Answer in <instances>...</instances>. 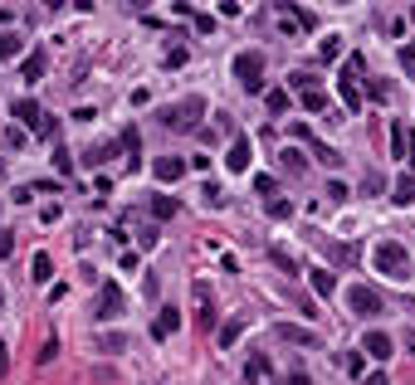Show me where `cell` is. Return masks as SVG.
<instances>
[{
	"label": "cell",
	"mask_w": 415,
	"mask_h": 385,
	"mask_svg": "<svg viewBox=\"0 0 415 385\" xmlns=\"http://www.w3.org/2000/svg\"><path fill=\"white\" fill-rule=\"evenodd\" d=\"M240 332H244V322H240V317H235V322H225V327H220V346H235V342H240Z\"/></svg>",
	"instance_id": "d6986e66"
},
{
	"label": "cell",
	"mask_w": 415,
	"mask_h": 385,
	"mask_svg": "<svg viewBox=\"0 0 415 385\" xmlns=\"http://www.w3.org/2000/svg\"><path fill=\"white\" fill-rule=\"evenodd\" d=\"M123 146H127V156H132V166H137V127H127V132H123Z\"/></svg>",
	"instance_id": "4dcf8cb0"
},
{
	"label": "cell",
	"mask_w": 415,
	"mask_h": 385,
	"mask_svg": "<svg viewBox=\"0 0 415 385\" xmlns=\"http://www.w3.org/2000/svg\"><path fill=\"white\" fill-rule=\"evenodd\" d=\"M269 380H274L269 351H249V361H244V385H269Z\"/></svg>",
	"instance_id": "9c48e42d"
},
{
	"label": "cell",
	"mask_w": 415,
	"mask_h": 385,
	"mask_svg": "<svg viewBox=\"0 0 415 385\" xmlns=\"http://www.w3.org/2000/svg\"><path fill=\"white\" fill-rule=\"evenodd\" d=\"M342 302H347V312H352V317H367V322H372V317H381V293H376L372 283H352V288L342 293Z\"/></svg>",
	"instance_id": "277c9868"
},
{
	"label": "cell",
	"mask_w": 415,
	"mask_h": 385,
	"mask_svg": "<svg viewBox=\"0 0 415 385\" xmlns=\"http://www.w3.org/2000/svg\"><path fill=\"white\" fill-rule=\"evenodd\" d=\"M269 258H274L284 273H298V263H293V254H288V249H269Z\"/></svg>",
	"instance_id": "484cf974"
},
{
	"label": "cell",
	"mask_w": 415,
	"mask_h": 385,
	"mask_svg": "<svg viewBox=\"0 0 415 385\" xmlns=\"http://www.w3.org/2000/svg\"><path fill=\"white\" fill-rule=\"evenodd\" d=\"M288 83H293L298 93H308V88H318V83H313V78H308V74H288Z\"/></svg>",
	"instance_id": "1f68e13d"
},
{
	"label": "cell",
	"mask_w": 415,
	"mask_h": 385,
	"mask_svg": "<svg viewBox=\"0 0 415 385\" xmlns=\"http://www.w3.org/2000/svg\"><path fill=\"white\" fill-rule=\"evenodd\" d=\"M347 371H352V375L367 371V356H361V346H357V351H347Z\"/></svg>",
	"instance_id": "83f0119b"
},
{
	"label": "cell",
	"mask_w": 415,
	"mask_h": 385,
	"mask_svg": "<svg viewBox=\"0 0 415 385\" xmlns=\"http://www.w3.org/2000/svg\"><path fill=\"white\" fill-rule=\"evenodd\" d=\"M25 78H30V83L44 78V54H30V59H25Z\"/></svg>",
	"instance_id": "ffe728a7"
},
{
	"label": "cell",
	"mask_w": 415,
	"mask_h": 385,
	"mask_svg": "<svg viewBox=\"0 0 415 385\" xmlns=\"http://www.w3.org/2000/svg\"><path fill=\"white\" fill-rule=\"evenodd\" d=\"M337 54H342V39L328 34V39H323V59H337Z\"/></svg>",
	"instance_id": "f546056e"
},
{
	"label": "cell",
	"mask_w": 415,
	"mask_h": 385,
	"mask_svg": "<svg viewBox=\"0 0 415 385\" xmlns=\"http://www.w3.org/2000/svg\"><path fill=\"white\" fill-rule=\"evenodd\" d=\"M284 171H288V176L303 171V156H298V151H284Z\"/></svg>",
	"instance_id": "f1b7e54d"
},
{
	"label": "cell",
	"mask_w": 415,
	"mask_h": 385,
	"mask_svg": "<svg viewBox=\"0 0 415 385\" xmlns=\"http://www.w3.org/2000/svg\"><path fill=\"white\" fill-rule=\"evenodd\" d=\"M372 263H376V273H386L391 283H405L410 278V254H405V244H396V239H381L376 249H372Z\"/></svg>",
	"instance_id": "6da1fadb"
},
{
	"label": "cell",
	"mask_w": 415,
	"mask_h": 385,
	"mask_svg": "<svg viewBox=\"0 0 415 385\" xmlns=\"http://www.w3.org/2000/svg\"><path fill=\"white\" fill-rule=\"evenodd\" d=\"M274 342H288V346H303V351H323L313 327H293V322H279L274 327Z\"/></svg>",
	"instance_id": "8992f818"
},
{
	"label": "cell",
	"mask_w": 415,
	"mask_h": 385,
	"mask_svg": "<svg viewBox=\"0 0 415 385\" xmlns=\"http://www.w3.org/2000/svg\"><path fill=\"white\" fill-rule=\"evenodd\" d=\"M367 385H391V380H386V375L376 371V375H367Z\"/></svg>",
	"instance_id": "f35d334b"
},
{
	"label": "cell",
	"mask_w": 415,
	"mask_h": 385,
	"mask_svg": "<svg viewBox=\"0 0 415 385\" xmlns=\"http://www.w3.org/2000/svg\"><path fill=\"white\" fill-rule=\"evenodd\" d=\"M181 327V307H162V317H157V327H151V337H171Z\"/></svg>",
	"instance_id": "7c38bea8"
},
{
	"label": "cell",
	"mask_w": 415,
	"mask_h": 385,
	"mask_svg": "<svg viewBox=\"0 0 415 385\" xmlns=\"http://www.w3.org/2000/svg\"><path fill=\"white\" fill-rule=\"evenodd\" d=\"M230 74L240 78L244 93H259V88H264V54H259V49L235 54V59H230Z\"/></svg>",
	"instance_id": "7a4b0ae2"
},
{
	"label": "cell",
	"mask_w": 415,
	"mask_h": 385,
	"mask_svg": "<svg viewBox=\"0 0 415 385\" xmlns=\"http://www.w3.org/2000/svg\"><path fill=\"white\" fill-rule=\"evenodd\" d=\"M303 107H308V113H323V107H328V98H323L318 88H308V93H303Z\"/></svg>",
	"instance_id": "cb8c5ba5"
},
{
	"label": "cell",
	"mask_w": 415,
	"mask_h": 385,
	"mask_svg": "<svg viewBox=\"0 0 415 385\" xmlns=\"http://www.w3.org/2000/svg\"><path fill=\"white\" fill-rule=\"evenodd\" d=\"M264 102H269V113L279 118V113H288V102H293V98H288V88H274V93H269Z\"/></svg>",
	"instance_id": "ac0fdd59"
},
{
	"label": "cell",
	"mask_w": 415,
	"mask_h": 385,
	"mask_svg": "<svg viewBox=\"0 0 415 385\" xmlns=\"http://www.w3.org/2000/svg\"><path fill=\"white\" fill-rule=\"evenodd\" d=\"M10 249H15V234H10V230H0V258H10Z\"/></svg>",
	"instance_id": "d6a6232c"
},
{
	"label": "cell",
	"mask_w": 415,
	"mask_h": 385,
	"mask_svg": "<svg viewBox=\"0 0 415 385\" xmlns=\"http://www.w3.org/2000/svg\"><path fill=\"white\" fill-rule=\"evenodd\" d=\"M6 366H10V356H6V342H0V375H6Z\"/></svg>",
	"instance_id": "ab89813d"
},
{
	"label": "cell",
	"mask_w": 415,
	"mask_h": 385,
	"mask_svg": "<svg viewBox=\"0 0 415 385\" xmlns=\"http://www.w3.org/2000/svg\"><path fill=\"white\" fill-rule=\"evenodd\" d=\"M151 214H157V219H171V214H176V200H171V195H157V200H151Z\"/></svg>",
	"instance_id": "44dd1931"
},
{
	"label": "cell",
	"mask_w": 415,
	"mask_h": 385,
	"mask_svg": "<svg viewBox=\"0 0 415 385\" xmlns=\"http://www.w3.org/2000/svg\"><path fill=\"white\" fill-rule=\"evenodd\" d=\"M361 351H367V356H376V361H391L396 342H391L386 332H367V337H361Z\"/></svg>",
	"instance_id": "8fae6325"
},
{
	"label": "cell",
	"mask_w": 415,
	"mask_h": 385,
	"mask_svg": "<svg viewBox=\"0 0 415 385\" xmlns=\"http://www.w3.org/2000/svg\"><path fill=\"white\" fill-rule=\"evenodd\" d=\"M191 20H195V30H200V34H211V30H215V20H211V15H195V10H191Z\"/></svg>",
	"instance_id": "836d02e7"
},
{
	"label": "cell",
	"mask_w": 415,
	"mask_h": 385,
	"mask_svg": "<svg viewBox=\"0 0 415 385\" xmlns=\"http://www.w3.org/2000/svg\"><path fill=\"white\" fill-rule=\"evenodd\" d=\"M410 15H415V10H410Z\"/></svg>",
	"instance_id": "7bdbcfd3"
},
{
	"label": "cell",
	"mask_w": 415,
	"mask_h": 385,
	"mask_svg": "<svg viewBox=\"0 0 415 385\" xmlns=\"http://www.w3.org/2000/svg\"><path fill=\"white\" fill-rule=\"evenodd\" d=\"M391 200H396V205H415V176H401L396 190H391Z\"/></svg>",
	"instance_id": "2e32d148"
},
{
	"label": "cell",
	"mask_w": 415,
	"mask_h": 385,
	"mask_svg": "<svg viewBox=\"0 0 415 385\" xmlns=\"http://www.w3.org/2000/svg\"><path fill=\"white\" fill-rule=\"evenodd\" d=\"M98 351L123 356V351H127V337H123V332H103V337H98Z\"/></svg>",
	"instance_id": "9a60e30c"
},
{
	"label": "cell",
	"mask_w": 415,
	"mask_h": 385,
	"mask_svg": "<svg viewBox=\"0 0 415 385\" xmlns=\"http://www.w3.org/2000/svg\"><path fill=\"white\" fill-rule=\"evenodd\" d=\"M186 166H191V161H181V156H157V161H151V176H157V181H181L186 176Z\"/></svg>",
	"instance_id": "30bf717a"
},
{
	"label": "cell",
	"mask_w": 415,
	"mask_h": 385,
	"mask_svg": "<svg viewBox=\"0 0 415 385\" xmlns=\"http://www.w3.org/2000/svg\"><path fill=\"white\" fill-rule=\"evenodd\" d=\"M44 6H49V10H59V6H64V0H44Z\"/></svg>",
	"instance_id": "b9f144b4"
},
{
	"label": "cell",
	"mask_w": 415,
	"mask_h": 385,
	"mask_svg": "<svg viewBox=\"0 0 415 385\" xmlns=\"http://www.w3.org/2000/svg\"><path fill=\"white\" fill-rule=\"evenodd\" d=\"M249 161H254L249 137H244V132H235V137H230V146H225V166H230L235 176H244V171H249Z\"/></svg>",
	"instance_id": "ba28073f"
},
{
	"label": "cell",
	"mask_w": 415,
	"mask_h": 385,
	"mask_svg": "<svg viewBox=\"0 0 415 385\" xmlns=\"http://www.w3.org/2000/svg\"><path fill=\"white\" fill-rule=\"evenodd\" d=\"M181 64H186V49H181V44H176V49H171V54H167V69H181Z\"/></svg>",
	"instance_id": "e575fe53"
},
{
	"label": "cell",
	"mask_w": 415,
	"mask_h": 385,
	"mask_svg": "<svg viewBox=\"0 0 415 385\" xmlns=\"http://www.w3.org/2000/svg\"><path fill=\"white\" fill-rule=\"evenodd\" d=\"M405 137H410V132H405L401 122H391V156H405Z\"/></svg>",
	"instance_id": "7402d4cb"
},
{
	"label": "cell",
	"mask_w": 415,
	"mask_h": 385,
	"mask_svg": "<svg viewBox=\"0 0 415 385\" xmlns=\"http://www.w3.org/2000/svg\"><path fill=\"white\" fill-rule=\"evenodd\" d=\"M25 44L15 39V34H0V59H15V54H20Z\"/></svg>",
	"instance_id": "d4e9b609"
},
{
	"label": "cell",
	"mask_w": 415,
	"mask_h": 385,
	"mask_svg": "<svg viewBox=\"0 0 415 385\" xmlns=\"http://www.w3.org/2000/svg\"><path fill=\"white\" fill-rule=\"evenodd\" d=\"M401 69H405V74L415 78V49H401Z\"/></svg>",
	"instance_id": "d590c367"
},
{
	"label": "cell",
	"mask_w": 415,
	"mask_h": 385,
	"mask_svg": "<svg viewBox=\"0 0 415 385\" xmlns=\"http://www.w3.org/2000/svg\"><path fill=\"white\" fill-rule=\"evenodd\" d=\"M313 156L323 161V166H342V156H337L332 146H323V142H313Z\"/></svg>",
	"instance_id": "603a6c76"
},
{
	"label": "cell",
	"mask_w": 415,
	"mask_h": 385,
	"mask_svg": "<svg viewBox=\"0 0 415 385\" xmlns=\"http://www.w3.org/2000/svg\"><path fill=\"white\" fill-rule=\"evenodd\" d=\"M405 161L415 166V137H405Z\"/></svg>",
	"instance_id": "74e56055"
},
{
	"label": "cell",
	"mask_w": 415,
	"mask_h": 385,
	"mask_svg": "<svg viewBox=\"0 0 415 385\" xmlns=\"http://www.w3.org/2000/svg\"><path fill=\"white\" fill-rule=\"evenodd\" d=\"M308 278H313V293H337V278H332V273H323V268H313V273H308Z\"/></svg>",
	"instance_id": "e0dca14e"
},
{
	"label": "cell",
	"mask_w": 415,
	"mask_h": 385,
	"mask_svg": "<svg viewBox=\"0 0 415 385\" xmlns=\"http://www.w3.org/2000/svg\"><path fill=\"white\" fill-rule=\"evenodd\" d=\"M30 278H34V283H49V278H54V263H49V254H34V258H30Z\"/></svg>",
	"instance_id": "4fadbf2b"
},
{
	"label": "cell",
	"mask_w": 415,
	"mask_h": 385,
	"mask_svg": "<svg viewBox=\"0 0 415 385\" xmlns=\"http://www.w3.org/2000/svg\"><path fill=\"white\" fill-rule=\"evenodd\" d=\"M93 317H98V322L123 317V288H118V283H98V307H93Z\"/></svg>",
	"instance_id": "52a82bcc"
},
{
	"label": "cell",
	"mask_w": 415,
	"mask_h": 385,
	"mask_svg": "<svg viewBox=\"0 0 415 385\" xmlns=\"http://www.w3.org/2000/svg\"><path fill=\"white\" fill-rule=\"evenodd\" d=\"M405 346H410V351H415V332H405Z\"/></svg>",
	"instance_id": "60d3db41"
},
{
	"label": "cell",
	"mask_w": 415,
	"mask_h": 385,
	"mask_svg": "<svg viewBox=\"0 0 415 385\" xmlns=\"http://www.w3.org/2000/svg\"><path fill=\"white\" fill-rule=\"evenodd\" d=\"M288 385H313V380H308L303 371H293V375H288Z\"/></svg>",
	"instance_id": "8d00e7d4"
},
{
	"label": "cell",
	"mask_w": 415,
	"mask_h": 385,
	"mask_svg": "<svg viewBox=\"0 0 415 385\" xmlns=\"http://www.w3.org/2000/svg\"><path fill=\"white\" fill-rule=\"evenodd\" d=\"M269 214H274V219H288V214H293V205H288V200H279V195H269Z\"/></svg>",
	"instance_id": "4316f807"
},
{
	"label": "cell",
	"mask_w": 415,
	"mask_h": 385,
	"mask_svg": "<svg viewBox=\"0 0 415 385\" xmlns=\"http://www.w3.org/2000/svg\"><path fill=\"white\" fill-rule=\"evenodd\" d=\"M337 93H342V102L352 107V118H357V107H361V93H357V83H352V74L342 69V83H337Z\"/></svg>",
	"instance_id": "5bb4252c"
},
{
	"label": "cell",
	"mask_w": 415,
	"mask_h": 385,
	"mask_svg": "<svg viewBox=\"0 0 415 385\" xmlns=\"http://www.w3.org/2000/svg\"><path fill=\"white\" fill-rule=\"evenodd\" d=\"M200 118H205V98H186V102H176V107H162V122H167L171 132H191Z\"/></svg>",
	"instance_id": "5b68a950"
},
{
	"label": "cell",
	"mask_w": 415,
	"mask_h": 385,
	"mask_svg": "<svg viewBox=\"0 0 415 385\" xmlns=\"http://www.w3.org/2000/svg\"><path fill=\"white\" fill-rule=\"evenodd\" d=\"M10 113L20 118V127H25V132H34V137H54V118H49L34 98H15V102H10Z\"/></svg>",
	"instance_id": "3957f363"
}]
</instances>
